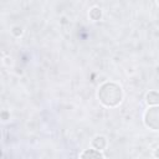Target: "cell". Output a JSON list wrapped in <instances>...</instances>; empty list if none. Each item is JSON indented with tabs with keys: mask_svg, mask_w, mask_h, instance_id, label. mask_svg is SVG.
I'll return each instance as SVG.
<instances>
[{
	"mask_svg": "<svg viewBox=\"0 0 159 159\" xmlns=\"http://www.w3.org/2000/svg\"><path fill=\"white\" fill-rule=\"evenodd\" d=\"M154 157H159V149H157V150L154 152Z\"/></svg>",
	"mask_w": 159,
	"mask_h": 159,
	"instance_id": "cell-9",
	"label": "cell"
},
{
	"mask_svg": "<svg viewBox=\"0 0 159 159\" xmlns=\"http://www.w3.org/2000/svg\"><path fill=\"white\" fill-rule=\"evenodd\" d=\"M97 97L106 107H116L123 99V89L116 82H104L99 86Z\"/></svg>",
	"mask_w": 159,
	"mask_h": 159,
	"instance_id": "cell-1",
	"label": "cell"
},
{
	"mask_svg": "<svg viewBox=\"0 0 159 159\" xmlns=\"http://www.w3.org/2000/svg\"><path fill=\"white\" fill-rule=\"evenodd\" d=\"M145 102L149 106H157V104H159V92L158 91H149L145 94Z\"/></svg>",
	"mask_w": 159,
	"mask_h": 159,
	"instance_id": "cell-5",
	"label": "cell"
},
{
	"mask_svg": "<svg viewBox=\"0 0 159 159\" xmlns=\"http://www.w3.org/2000/svg\"><path fill=\"white\" fill-rule=\"evenodd\" d=\"M91 145H92V148H94V149L103 150V149L107 147V138H106L104 135H96V137L92 139Z\"/></svg>",
	"mask_w": 159,
	"mask_h": 159,
	"instance_id": "cell-3",
	"label": "cell"
},
{
	"mask_svg": "<svg viewBox=\"0 0 159 159\" xmlns=\"http://www.w3.org/2000/svg\"><path fill=\"white\" fill-rule=\"evenodd\" d=\"M143 120L145 127L153 130H159V106H150L144 112Z\"/></svg>",
	"mask_w": 159,
	"mask_h": 159,
	"instance_id": "cell-2",
	"label": "cell"
},
{
	"mask_svg": "<svg viewBox=\"0 0 159 159\" xmlns=\"http://www.w3.org/2000/svg\"><path fill=\"white\" fill-rule=\"evenodd\" d=\"M157 2H158V5H159V0H157Z\"/></svg>",
	"mask_w": 159,
	"mask_h": 159,
	"instance_id": "cell-10",
	"label": "cell"
},
{
	"mask_svg": "<svg viewBox=\"0 0 159 159\" xmlns=\"http://www.w3.org/2000/svg\"><path fill=\"white\" fill-rule=\"evenodd\" d=\"M88 16H89V19H91L92 21H98V20H101V19H102V9L98 7V6H93V7L89 10Z\"/></svg>",
	"mask_w": 159,
	"mask_h": 159,
	"instance_id": "cell-6",
	"label": "cell"
},
{
	"mask_svg": "<svg viewBox=\"0 0 159 159\" xmlns=\"http://www.w3.org/2000/svg\"><path fill=\"white\" fill-rule=\"evenodd\" d=\"M1 119L5 122V120H7V119H10V113L7 112V111H2L1 112Z\"/></svg>",
	"mask_w": 159,
	"mask_h": 159,
	"instance_id": "cell-8",
	"label": "cell"
},
{
	"mask_svg": "<svg viewBox=\"0 0 159 159\" xmlns=\"http://www.w3.org/2000/svg\"><path fill=\"white\" fill-rule=\"evenodd\" d=\"M11 34H12V36H15V37H20V36H22V34H24V29H22L20 25H15V26L11 27Z\"/></svg>",
	"mask_w": 159,
	"mask_h": 159,
	"instance_id": "cell-7",
	"label": "cell"
},
{
	"mask_svg": "<svg viewBox=\"0 0 159 159\" xmlns=\"http://www.w3.org/2000/svg\"><path fill=\"white\" fill-rule=\"evenodd\" d=\"M80 158H82V159H84V158H89V159L96 158V159H97V158H104V155H103L102 150L91 148V149H86L83 153H81V154H80Z\"/></svg>",
	"mask_w": 159,
	"mask_h": 159,
	"instance_id": "cell-4",
	"label": "cell"
}]
</instances>
